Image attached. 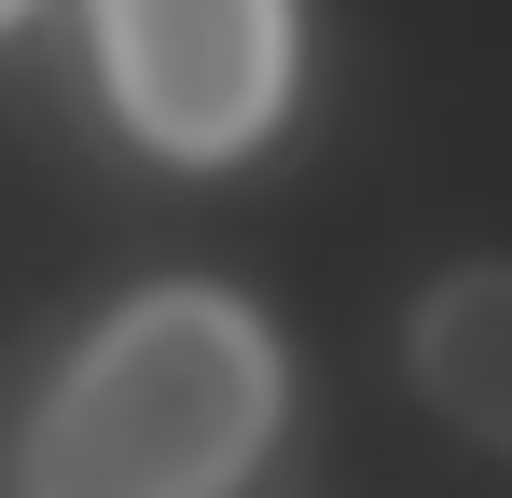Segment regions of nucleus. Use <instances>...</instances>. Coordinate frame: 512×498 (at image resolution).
Instances as JSON below:
<instances>
[{
    "mask_svg": "<svg viewBox=\"0 0 512 498\" xmlns=\"http://www.w3.org/2000/svg\"><path fill=\"white\" fill-rule=\"evenodd\" d=\"M277 429V332L236 291H139L28 415V498H222Z\"/></svg>",
    "mask_w": 512,
    "mask_h": 498,
    "instance_id": "obj_1",
    "label": "nucleus"
},
{
    "mask_svg": "<svg viewBox=\"0 0 512 498\" xmlns=\"http://www.w3.org/2000/svg\"><path fill=\"white\" fill-rule=\"evenodd\" d=\"M111 97L153 153H250L277 83H291V0H97Z\"/></svg>",
    "mask_w": 512,
    "mask_h": 498,
    "instance_id": "obj_2",
    "label": "nucleus"
},
{
    "mask_svg": "<svg viewBox=\"0 0 512 498\" xmlns=\"http://www.w3.org/2000/svg\"><path fill=\"white\" fill-rule=\"evenodd\" d=\"M416 388L457 415L471 443L512 457V277H457V291L416 319Z\"/></svg>",
    "mask_w": 512,
    "mask_h": 498,
    "instance_id": "obj_3",
    "label": "nucleus"
},
{
    "mask_svg": "<svg viewBox=\"0 0 512 498\" xmlns=\"http://www.w3.org/2000/svg\"><path fill=\"white\" fill-rule=\"evenodd\" d=\"M0 14H14V0H0Z\"/></svg>",
    "mask_w": 512,
    "mask_h": 498,
    "instance_id": "obj_4",
    "label": "nucleus"
}]
</instances>
